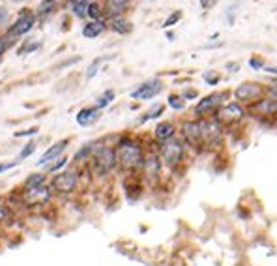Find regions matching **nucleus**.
Listing matches in <instances>:
<instances>
[{"label": "nucleus", "instance_id": "f257e3e1", "mask_svg": "<svg viewBox=\"0 0 277 266\" xmlns=\"http://www.w3.org/2000/svg\"><path fill=\"white\" fill-rule=\"evenodd\" d=\"M112 146L116 152L118 171L124 174H139L146 156V146L143 145V141L133 135H120Z\"/></svg>", "mask_w": 277, "mask_h": 266}, {"label": "nucleus", "instance_id": "f03ea898", "mask_svg": "<svg viewBox=\"0 0 277 266\" xmlns=\"http://www.w3.org/2000/svg\"><path fill=\"white\" fill-rule=\"evenodd\" d=\"M86 172L94 176V178H107L114 171H118V161H116V152L114 146L107 145L103 139L101 141H94V152L92 158L86 167Z\"/></svg>", "mask_w": 277, "mask_h": 266}, {"label": "nucleus", "instance_id": "7ed1b4c3", "mask_svg": "<svg viewBox=\"0 0 277 266\" xmlns=\"http://www.w3.org/2000/svg\"><path fill=\"white\" fill-rule=\"evenodd\" d=\"M81 180H83L81 169H77L73 165H67L64 171H60L51 176L49 186L53 188L56 199H69L79 191Z\"/></svg>", "mask_w": 277, "mask_h": 266}, {"label": "nucleus", "instance_id": "20e7f679", "mask_svg": "<svg viewBox=\"0 0 277 266\" xmlns=\"http://www.w3.org/2000/svg\"><path fill=\"white\" fill-rule=\"evenodd\" d=\"M158 154L161 158V163L167 171H176L182 165L185 163V156H187V146L182 139L174 137L163 143V145H158Z\"/></svg>", "mask_w": 277, "mask_h": 266}, {"label": "nucleus", "instance_id": "39448f33", "mask_svg": "<svg viewBox=\"0 0 277 266\" xmlns=\"http://www.w3.org/2000/svg\"><path fill=\"white\" fill-rule=\"evenodd\" d=\"M21 189V197H23V205H25V212H32V210H45L53 206V203L56 201V195L49 184L40 186V188H30V189Z\"/></svg>", "mask_w": 277, "mask_h": 266}, {"label": "nucleus", "instance_id": "423d86ee", "mask_svg": "<svg viewBox=\"0 0 277 266\" xmlns=\"http://www.w3.org/2000/svg\"><path fill=\"white\" fill-rule=\"evenodd\" d=\"M163 163L161 158L158 154V145H154V148H146V156H144L143 167L139 171V178L143 182V186H156L163 176Z\"/></svg>", "mask_w": 277, "mask_h": 266}, {"label": "nucleus", "instance_id": "0eeeda50", "mask_svg": "<svg viewBox=\"0 0 277 266\" xmlns=\"http://www.w3.org/2000/svg\"><path fill=\"white\" fill-rule=\"evenodd\" d=\"M201 120V137H202V150H216L223 143L225 126L216 116L199 118Z\"/></svg>", "mask_w": 277, "mask_h": 266}, {"label": "nucleus", "instance_id": "6e6552de", "mask_svg": "<svg viewBox=\"0 0 277 266\" xmlns=\"http://www.w3.org/2000/svg\"><path fill=\"white\" fill-rule=\"evenodd\" d=\"M36 21H38V19L34 15V11H30V9H21L17 19L13 23H9V26L6 28V32H4V38H6V42H8L9 47H11L19 38H23V36L28 34L34 28V25H36Z\"/></svg>", "mask_w": 277, "mask_h": 266}, {"label": "nucleus", "instance_id": "1a4fd4ad", "mask_svg": "<svg viewBox=\"0 0 277 266\" xmlns=\"http://www.w3.org/2000/svg\"><path fill=\"white\" fill-rule=\"evenodd\" d=\"M228 98V92H212V94L204 96L201 102H197L193 107L195 118H206V116H214L221 105H225V100Z\"/></svg>", "mask_w": 277, "mask_h": 266}, {"label": "nucleus", "instance_id": "9d476101", "mask_svg": "<svg viewBox=\"0 0 277 266\" xmlns=\"http://www.w3.org/2000/svg\"><path fill=\"white\" fill-rule=\"evenodd\" d=\"M180 139L185 143L187 150H197L202 152V137H201V120L199 118H189L180 124Z\"/></svg>", "mask_w": 277, "mask_h": 266}, {"label": "nucleus", "instance_id": "9b49d317", "mask_svg": "<svg viewBox=\"0 0 277 266\" xmlns=\"http://www.w3.org/2000/svg\"><path fill=\"white\" fill-rule=\"evenodd\" d=\"M214 116H216L223 126H230V124H236V122H240L244 118L245 109L238 102H230V103L221 105Z\"/></svg>", "mask_w": 277, "mask_h": 266}, {"label": "nucleus", "instance_id": "f8f14e48", "mask_svg": "<svg viewBox=\"0 0 277 266\" xmlns=\"http://www.w3.org/2000/svg\"><path fill=\"white\" fill-rule=\"evenodd\" d=\"M262 96H264V86L259 83H253V81H245L234 88V98L238 103H253Z\"/></svg>", "mask_w": 277, "mask_h": 266}, {"label": "nucleus", "instance_id": "ddd939ff", "mask_svg": "<svg viewBox=\"0 0 277 266\" xmlns=\"http://www.w3.org/2000/svg\"><path fill=\"white\" fill-rule=\"evenodd\" d=\"M69 143H71V139L64 137V139H60V141H56V143H53L51 146H47L45 152L38 158L36 165H38L40 169H43V167L49 165L51 161H55V160H58L62 156H66V150H67V146H69Z\"/></svg>", "mask_w": 277, "mask_h": 266}, {"label": "nucleus", "instance_id": "4468645a", "mask_svg": "<svg viewBox=\"0 0 277 266\" xmlns=\"http://www.w3.org/2000/svg\"><path fill=\"white\" fill-rule=\"evenodd\" d=\"M161 90H163V83H161L160 79H148V81L141 83L135 90H131L129 96H131L133 100L148 102V100H154L158 94H161Z\"/></svg>", "mask_w": 277, "mask_h": 266}, {"label": "nucleus", "instance_id": "2eb2a0df", "mask_svg": "<svg viewBox=\"0 0 277 266\" xmlns=\"http://www.w3.org/2000/svg\"><path fill=\"white\" fill-rule=\"evenodd\" d=\"M249 112L257 114V116H277V100L270 98V96H262L257 102L249 105Z\"/></svg>", "mask_w": 277, "mask_h": 266}, {"label": "nucleus", "instance_id": "dca6fc26", "mask_svg": "<svg viewBox=\"0 0 277 266\" xmlns=\"http://www.w3.org/2000/svg\"><path fill=\"white\" fill-rule=\"evenodd\" d=\"M178 135V128L174 122L170 120H161L156 124L154 128V143L156 145H163L170 139H174Z\"/></svg>", "mask_w": 277, "mask_h": 266}, {"label": "nucleus", "instance_id": "f3484780", "mask_svg": "<svg viewBox=\"0 0 277 266\" xmlns=\"http://www.w3.org/2000/svg\"><path fill=\"white\" fill-rule=\"evenodd\" d=\"M100 118H101V111H98L94 105H88V107L79 109L75 114V122L81 128H90V126H94Z\"/></svg>", "mask_w": 277, "mask_h": 266}, {"label": "nucleus", "instance_id": "a211bd4d", "mask_svg": "<svg viewBox=\"0 0 277 266\" xmlns=\"http://www.w3.org/2000/svg\"><path fill=\"white\" fill-rule=\"evenodd\" d=\"M92 152H94V141L92 143H84L75 154H73V158L69 160V165H73V167H77V169H83V167H86L88 161H90Z\"/></svg>", "mask_w": 277, "mask_h": 266}, {"label": "nucleus", "instance_id": "6ab92c4d", "mask_svg": "<svg viewBox=\"0 0 277 266\" xmlns=\"http://www.w3.org/2000/svg\"><path fill=\"white\" fill-rule=\"evenodd\" d=\"M131 0H107L105 2V17L107 19H114V17H124L127 6H129Z\"/></svg>", "mask_w": 277, "mask_h": 266}, {"label": "nucleus", "instance_id": "aec40b11", "mask_svg": "<svg viewBox=\"0 0 277 266\" xmlns=\"http://www.w3.org/2000/svg\"><path fill=\"white\" fill-rule=\"evenodd\" d=\"M49 180H51L49 174H45L43 171H36V172H30L28 176H25V180L21 182V186H19V188H23V189L40 188V186L49 184Z\"/></svg>", "mask_w": 277, "mask_h": 266}, {"label": "nucleus", "instance_id": "412c9836", "mask_svg": "<svg viewBox=\"0 0 277 266\" xmlns=\"http://www.w3.org/2000/svg\"><path fill=\"white\" fill-rule=\"evenodd\" d=\"M107 21L103 19V21H88L86 25L83 26V36L84 38H88V40H94V38H98L101 36L105 30H107Z\"/></svg>", "mask_w": 277, "mask_h": 266}, {"label": "nucleus", "instance_id": "4be33fe9", "mask_svg": "<svg viewBox=\"0 0 277 266\" xmlns=\"http://www.w3.org/2000/svg\"><path fill=\"white\" fill-rule=\"evenodd\" d=\"M114 98H116V92H114L112 88H107L105 92H101V94L96 98V103H94V107H96L98 111H103V109H107L111 103L114 102Z\"/></svg>", "mask_w": 277, "mask_h": 266}, {"label": "nucleus", "instance_id": "5701e85b", "mask_svg": "<svg viewBox=\"0 0 277 266\" xmlns=\"http://www.w3.org/2000/svg\"><path fill=\"white\" fill-rule=\"evenodd\" d=\"M67 165H69V158H67V156H62V158H58V160L51 161L49 165H45L42 171L45 172V174H49V176H53V174H56V172L64 171Z\"/></svg>", "mask_w": 277, "mask_h": 266}, {"label": "nucleus", "instance_id": "b1692460", "mask_svg": "<svg viewBox=\"0 0 277 266\" xmlns=\"http://www.w3.org/2000/svg\"><path fill=\"white\" fill-rule=\"evenodd\" d=\"M107 25H109L111 28H112V32H116V34H129V32H131V23H129L126 17L109 19Z\"/></svg>", "mask_w": 277, "mask_h": 266}, {"label": "nucleus", "instance_id": "393cba45", "mask_svg": "<svg viewBox=\"0 0 277 266\" xmlns=\"http://www.w3.org/2000/svg\"><path fill=\"white\" fill-rule=\"evenodd\" d=\"M163 112H165V105H163V103H156V105H152L150 111H146L143 116L137 120V124H146L148 120H156V118H160Z\"/></svg>", "mask_w": 277, "mask_h": 266}, {"label": "nucleus", "instance_id": "a878e982", "mask_svg": "<svg viewBox=\"0 0 277 266\" xmlns=\"http://www.w3.org/2000/svg\"><path fill=\"white\" fill-rule=\"evenodd\" d=\"M86 6L81 0H67V8L71 11V15L77 19H86Z\"/></svg>", "mask_w": 277, "mask_h": 266}, {"label": "nucleus", "instance_id": "bb28decb", "mask_svg": "<svg viewBox=\"0 0 277 266\" xmlns=\"http://www.w3.org/2000/svg\"><path fill=\"white\" fill-rule=\"evenodd\" d=\"M86 17H90V21H103L105 17V11L101 8L100 2H90L88 6H86Z\"/></svg>", "mask_w": 277, "mask_h": 266}, {"label": "nucleus", "instance_id": "cd10ccee", "mask_svg": "<svg viewBox=\"0 0 277 266\" xmlns=\"http://www.w3.org/2000/svg\"><path fill=\"white\" fill-rule=\"evenodd\" d=\"M185 100L180 94H168L167 98V105L172 109V111H184L185 109Z\"/></svg>", "mask_w": 277, "mask_h": 266}, {"label": "nucleus", "instance_id": "c85d7f7f", "mask_svg": "<svg viewBox=\"0 0 277 266\" xmlns=\"http://www.w3.org/2000/svg\"><path fill=\"white\" fill-rule=\"evenodd\" d=\"M36 148H38L36 141H28V143H26V145H23V148L19 150L17 160H19V161H25V160H28V158H30V156L36 152Z\"/></svg>", "mask_w": 277, "mask_h": 266}, {"label": "nucleus", "instance_id": "c756f323", "mask_svg": "<svg viewBox=\"0 0 277 266\" xmlns=\"http://www.w3.org/2000/svg\"><path fill=\"white\" fill-rule=\"evenodd\" d=\"M38 49H40V42H30V40H26V42H23V45L17 49V54L23 56V54H28V53H36Z\"/></svg>", "mask_w": 277, "mask_h": 266}, {"label": "nucleus", "instance_id": "7c9ffc66", "mask_svg": "<svg viewBox=\"0 0 277 266\" xmlns=\"http://www.w3.org/2000/svg\"><path fill=\"white\" fill-rule=\"evenodd\" d=\"M103 60H105V58H96V60H94L92 64L88 66L86 73H84V79H86V81H90V79H94L96 75H98V71L101 69V64H103Z\"/></svg>", "mask_w": 277, "mask_h": 266}, {"label": "nucleus", "instance_id": "2f4dec72", "mask_svg": "<svg viewBox=\"0 0 277 266\" xmlns=\"http://www.w3.org/2000/svg\"><path fill=\"white\" fill-rule=\"evenodd\" d=\"M40 133V128L38 126H32V128H26V129H21V131H15L13 133V137L15 139H30V137H36Z\"/></svg>", "mask_w": 277, "mask_h": 266}, {"label": "nucleus", "instance_id": "473e14b6", "mask_svg": "<svg viewBox=\"0 0 277 266\" xmlns=\"http://www.w3.org/2000/svg\"><path fill=\"white\" fill-rule=\"evenodd\" d=\"M182 19V11H174V13H170L167 19H165V23H163V28H170V26H174Z\"/></svg>", "mask_w": 277, "mask_h": 266}, {"label": "nucleus", "instance_id": "72a5a7b5", "mask_svg": "<svg viewBox=\"0 0 277 266\" xmlns=\"http://www.w3.org/2000/svg\"><path fill=\"white\" fill-rule=\"evenodd\" d=\"M19 160H11V161H0V174H4V172L11 171V169H15V167H19Z\"/></svg>", "mask_w": 277, "mask_h": 266}, {"label": "nucleus", "instance_id": "f704fd0d", "mask_svg": "<svg viewBox=\"0 0 277 266\" xmlns=\"http://www.w3.org/2000/svg\"><path fill=\"white\" fill-rule=\"evenodd\" d=\"M9 21H11V15H9V11L4 6H0V26H9Z\"/></svg>", "mask_w": 277, "mask_h": 266}, {"label": "nucleus", "instance_id": "c9c22d12", "mask_svg": "<svg viewBox=\"0 0 277 266\" xmlns=\"http://www.w3.org/2000/svg\"><path fill=\"white\" fill-rule=\"evenodd\" d=\"M202 77H204V81H206V83H208L210 86L218 85L219 81H221V77H219L218 73H214V71H206V73H204Z\"/></svg>", "mask_w": 277, "mask_h": 266}, {"label": "nucleus", "instance_id": "e433bc0d", "mask_svg": "<svg viewBox=\"0 0 277 266\" xmlns=\"http://www.w3.org/2000/svg\"><path fill=\"white\" fill-rule=\"evenodd\" d=\"M180 96L184 98L185 102H191V100H197V98H199V92H197L195 88H185V90Z\"/></svg>", "mask_w": 277, "mask_h": 266}, {"label": "nucleus", "instance_id": "4c0bfd02", "mask_svg": "<svg viewBox=\"0 0 277 266\" xmlns=\"http://www.w3.org/2000/svg\"><path fill=\"white\" fill-rule=\"evenodd\" d=\"M249 68L253 69H264V60L259 58V56H253L251 60H249Z\"/></svg>", "mask_w": 277, "mask_h": 266}, {"label": "nucleus", "instance_id": "58836bf2", "mask_svg": "<svg viewBox=\"0 0 277 266\" xmlns=\"http://www.w3.org/2000/svg\"><path fill=\"white\" fill-rule=\"evenodd\" d=\"M8 49H9V45H8V42H6V38L0 36V62H2V58H4V54H6Z\"/></svg>", "mask_w": 277, "mask_h": 266}, {"label": "nucleus", "instance_id": "ea45409f", "mask_svg": "<svg viewBox=\"0 0 277 266\" xmlns=\"http://www.w3.org/2000/svg\"><path fill=\"white\" fill-rule=\"evenodd\" d=\"M264 92L270 96V98H276L277 100V85H270V86H264Z\"/></svg>", "mask_w": 277, "mask_h": 266}, {"label": "nucleus", "instance_id": "a19ab883", "mask_svg": "<svg viewBox=\"0 0 277 266\" xmlns=\"http://www.w3.org/2000/svg\"><path fill=\"white\" fill-rule=\"evenodd\" d=\"M218 4V0H201V8L202 9H212Z\"/></svg>", "mask_w": 277, "mask_h": 266}, {"label": "nucleus", "instance_id": "79ce46f5", "mask_svg": "<svg viewBox=\"0 0 277 266\" xmlns=\"http://www.w3.org/2000/svg\"><path fill=\"white\" fill-rule=\"evenodd\" d=\"M227 69L230 71V73H236V71L240 69V64H238V62H228V64H227Z\"/></svg>", "mask_w": 277, "mask_h": 266}, {"label": "nucleus", "instance_id": "37998d69", "mask_svg": "<svg viewBox=\"0 0 277 266\" xmlns=\"http://www.w3.org/2000/svg\"><path fill=\"white\" fill-rule=\"evenodd\" d=\"M6 203V195L4 193H0V205H4Z\"/></svg>", "mask_w": 277, "mask_h": 266}, {"label": "nucleus", "instance_id": "c03bdc74", "mask_svg": "<svg viewBox=\"0 0 277 266\" xmlns=\"http://www.w3.org/2000/svg\"><path fill=\"white\" fill-rule=\"evenodd\" d=\"M268 73H277V68H264Z\"/></svg>", "mask_w": 277, "mask_h": 266}, {"label": "nucleus", "instance_id": "a18cd8bd", "mask_svg": "<svg viewBox=\"0 0 277 266\" xmlns=\"http://www.w3.org/2000/svg\"><path fill=\"white\" fill-rule=\"evenodd\" d=\"M167 40H174V32H167Z\"/></svg>", "mask_w": 277, "mask_h": 266}, {"label": "nucleus", "instance_id": "49530a36", "mask_svg": "<svg viewBox=\"0 0 277 266\" xmlns=\"http://www.w3.org/2000/svg\"><path fill=\"white\" fill-rule=\"evenodd\" d=\"M81 2H84V4H90V2H94V0H81Z\"/></svg>", "mask_w": 277, "mask_h": 266}, {"label": "nucleus", "instance_id": "de8ad7c7", "mask_svg": "<svg viewBox=\"0 0 277 266\" xmlns=\"http://www.w3.org/2000/svg\"><path fill=\"white\" fill-rule=\"evenodd\" d=\"M11 2H15V4H19V2H25V0H11Z\"/></svg>", "mask_w": 277, "mask_h": 266}]
</instances>
